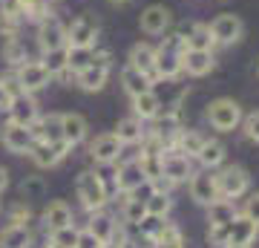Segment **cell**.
<instances>
[{
  "label": "cell",
  "mask_w": 259,
  "mask_h": 248,
  "mask_svg": "<svg viewBox=\"0 0 259 248\" xmlns=\"http://www.w3.org/2000/svg\"><path fill=\"white\" fill-rule=\"evenodd\" d=\"M144 217H147V208H144V202L130 196L127 205H124V220H127L130 225H139V222L144 220Z\"/></svg>",
  "instance_id": "cell-38"
},
{
  "label": "cell",
  "mask_w": 259,
  "mask_h": 248,
  "mask_svg": "<svg viewBox=\"0 0 259 248\" xmlns=\"http://www.w3.org/2000/svg\"><path fill=\"white\" fill-rule=\"evenodd\" d=\"M202 145H204L202 133H196V130H179L176 138H173V145L167 147V150H176V153H182L187 159H196L199 150H202Z\"/></svg>",
  "instance_id": "cell-22"
},
{
  "label": "cell",
  "mask_w": 259,
  "mask_h": 248,
  "mask_svg": "<svg viewBox=\"0 0 259 248\" xmlns=\"http://www.w3.org/2000/svg\"><path fill=\"white\" fill-rule=\"evenodd\" d=\"M182 52H185V46H182L179 35L170 38L161 49H156V78L173 81L176 75H182Z\"/></svg>",
  "instance_id": "cell-3"
},
{
  "label": "cell",
  "mask_w": 259,
  "mask_h": 248,
  "mask_svg": "<svg viewBox=\"0 0 259 248\" xmlns=\"http://www.w3.org/2000/svg\"><path fill=\"white\" fill-rule=\"evenodd\" d=\"M161 176L170 179V182H185L193 176V167H190V159L176 153V150H164V156H161Z\"/></svg>",
  "instance_id": "cell-12"
},
{
  "label": "cell",
  "mask_w": 259,
  "mask_h": 248,
  "mask_svg": "<svg viewBox=\"0 0 259 248\" xmlns=\"http://www.w3.org/2000/svg\"><path fill=\"white\" fill-rule=\"evenodd\" d=\"M90 61H93V49H72L69 46V69H72V75L81 73Z\"/></svg>",
  "instance_id": "cell-41"
},
{
  "label": "cell",
  "mask_w": 259,
  "mask_h": 248,
  "mask_svg": "<svg viewBox=\"0 0 259 248\" xmlns=\"http://www.w3.org/2000/svg\"><path fill=\"white\" fill-rule=\"evenodd\" d=\"M121 87H124V92H127L130 98H136V95H141V92L153 90V78H150L147 73H141V69H136V66H124L121 69Z\"/></svg>",
  "instance_id": "cell-20"
},
{
  "label": "cell",
  "mask_w": 259,
  "mask_h": 248,
  "mask_svg": "<svg viewBox=\"0 0 259 248\" xmlns=\"http://www.w3.org/2000/svg\"><path fill=\"white\" fill-rule=\"evenodd\" d=\"M61 133H64L66 145L75 147L78 141H83V136H87V119L78 116V113H64V116H61Z\"/></svg>",
  "instance_id": "cell-23"
},
{
  "label": "cell",
  "mask_w": 259,
  "mask_h": 248,
  "mask_svg": "<svg viewBox=\"0 0 259 248\" xmlns=\"http://www.w3.org/2000/svg\"><path fill=\"white\" fill-rule=\"evenodd\" d=\"M95 217L90 220V225H87V231H93L95 237L101 239V245L104 242H110L112 237H115V222H112V217H107V214L101 211H93Z\"/></svg>",
  "instance_id": "cell-33"
},
{
  "label": "cell",
  "mask_w": 259,
  "mask_h": 248,
  "mask_svg": "<svg viewBox=\"0 0 259 248\" xmlns=\"http://www.w3.org/2000/svg\"><path fill=\"white\" fill-rule=\"evenodd\" d=\"M95 38H98V23L90 15L78 18L72 26L66 29V46H72V49H93Z\"/></svg>",
  "instance_id": "cell-6"
},
{
  "label": "cell",
  "mask_w": 259,
  "mask_h": 248,
  "mask_svg": "<svg viewBox=\"0 0 259 248\" xmlns=\"http://www.w3.org/2000/svg\"><path fill=\"white\" fill-rule=\"evenodd\" d=\"M37 119H40V113H37V101L32 98V92H20V95L12 98V104H9V121L23 124V127H32Z\"/></svg>",
  "instance_id": "cell-10"
},
{
  "label": "cell",
  "mask_w": 259,
  "mask_h": 248,
  "mask_svg": "<svg viewBox=\"0 0 259 248\" xmlns=\"http://www.w3.org/2000/svg\"><path fill=\"white\" fill-rule=\"evenodd\" d=\"M110 55L107 52H93V61L83 66L81 73H75V78H78V87L87 92H98L104 90V84H107V78H110Z\"/></svg>",
  "instance_id": "cell-1"
},
{
  "label": "cell",
  "mask_w": 259,
  "mask_h": 248,
  "mask_svg": "<svg viewBox=\"0 0 259 248\" xmlns=\"http://www.w3.org/2000/svg\"><path fill=\"white\" fill-rule=\"evenodd\" d=\"M245 32V23H242L236 15H219V18L210 23V35L216 44H236Z\"/></svg>",
  "instance_id": "cell-13"
},
{
  "label": "cell",
  "mask_w": 259,
  "mask_h": 248,
  "mask_svg": "<svg viewBox=\"0 0 259 248\" xmlns=\"http://www.w3.org/2000/svg\"><path fill=\"white\" fill-rule=\"evenodd\" d=\"M112 3H127V0H112Z\"/></svg>",
  "instance_id": "cell-51"
},
{
  "label": "cell",
  "mask_w": 259,
  "mask_h": 248,
  "mask_svg": "<svg viewBox=\"0 0 259 248\" xmlns=\"http://www.w3.org/2000/svg\"><path fill=\"white\" fill-rule=\"evenodd\" d=\"M130 66H136L141 73H147L156 81V49L150 44H136L130 49Z\"/></svg>",
  "instance_id": "cell-25"
},
{
  "label": "cell",
  "mask_w": 259,
  "mask_h": 248,
  "mask_svg": "<svg viewBox=\"0 0 259 248\" xmlns=\"http://www.w3.org/2000/svg\"><path fill=\"white\" fill-rule=\"evenodd\" d=\"M256 231H259L256 222H250L248 217L236 214L231 222V245H250L256 239Z\"/></svg>",
  "instance_id": "cell-26"
},
{
  "label": "cell",
  "mask_w": 259,
  "mask_h": 248,
  "mask_svg": "<svg viewBox=\"0 0 259 248\" xmlns=\"http://www.w3.org/2000/svg\"><path fill=\"white\" fill-rule=\"evenodd\" d=\"M66 153H69L66 141H35L32 150H29V156L37 167H55Z\"/></svg>",
  "instance_id": "cell-9"
},
{
  "label": "cell",
  "mask_w": 259,
  "mask_h": 248,
  "mask_svg": "<svg viewBox=\"0 0 259 248\" xmlns=\"http://www.w3.org/2000/svg\"><path fill=\"white\" fill-rule=\"evenodd\" d=\"M15 78H18L23 92H37V90L47 87L52 75L47 73V66L40 64V61H26V64L18 66V75H15Z\"/></svg>",
  "instance_id": "cell-8"
},
{
  "label": "cell",
  "mask_w": 259,
  "mask_h": 248,
  "mask_svg": "<svg viewBox=\"0 0 259 248\" xmlns=\"http://www.w3.org/2000/svg\"><path fill=\"white\" fill-rule=\"evenodd\" d=\"M213 66H216V58L210 49H185L182 52V73L187 75L202 78V75L213 73Z\"/></svg>",
  "instance_id": "cell-11"
},
{
  "label": "cell",
  "mask_w": 259,
  "mask_h": 248,
  "mask_svg": "<svg viewBox=\"0 0 259 248\" xmlns=\"http://www.w3.org/2000/svg\"><path fill=\"white\" fill-rule=\"evenodd\" d=\"M26 220H29V208H26V205H15V211H12V222H15V225H23Z\"/></svg>",
  "instance_id": "cell-46"
},
{
  "label": "cell",
  "mask_w": 259,
  "mask_h": 248,
  "mask_svg": "<svg viewBox=\"0 0 259 248\" xmlns=\"http://www.w3.org/2000/svg\"><path fill=\"white\" fill-rule=\"evenodd\" d=\"M144 208H147L150 217H161V220H164L167 214H170V196H167V193L153 191V193H150V199L144 202Z\"/></svg>",
  "instance_id": "cell-37"
},
{
  "label": "cell",
  "mask_w": 259,
  "mask_h": 248,
  "mask_svg": "<svg viewBox=\"0 0 259 248\" xmlns=\"http://www.w3.org/2000/svg\"><path fill=\"white\" fill-rule=\"evenodd\" d=\"M47 248H58V245H55V242H49V245H47Z\"/></svg>",
  "instance_id": "cell-50"
},
{
  "label": "cell",
  "mask_w": 259,
  "mask_h": 248,
  "mask_svg": "<svg viewBox=\"0 0 259 248\" xmlns=\"http://www.w3.org/2000/svg\"><path fill=\"white\" fill-rule=\"evenodd\" d=\"M199 162H202L207 170L210 167H219L222 165V159H225V145L222 141H216V138H204V145H202V150H199Z\"/></svg>",
  "instance_id": "cell-32"
},
{
  "label": "cell",
  "mask_w": 259,
  "mask_h": 248,
  "mask_svg": "<svg viewBox=\"0 0 259 248\" xmlns=\"http://www.w3.org/2000/svg\"><path fill=\"white\" fill-rule=\"evenodd\" d=\"M207 121H210L216 130H222V133L236 130L242 124V107L233 101V98H216V101H210V107H207Z\"/></svg>",
  "instance_id": "cell-4"
},
{
  "label": "cell",
  "mask_w": 259,
  "mask_h": 248,
  "mask_svg": "<svg viewBox=\"0 0 259 248\" xmlns=\"http://www.w3.org/2000/svg\"><path fill=\"white\" fill-rule=\"evenodd\" d=\"M170 20H173V15H170V9L161 6V3H153V6H147V9L141 12V29H144L147 35H161V32L170 26Z\"/></svg>",
  "instance_id": "cell-18"
},
{
  "label": "cell",
  "mask_w": 259,
  "mask_h": 248,
  "mask_svg": "<svg viewBox=\"0 0 259 248\" xmlns=\"http://www.w3.org/2000/svg\"><path fill=\"white\" fill-rule=\"evenodd\" d=\"M190 193L199 205H210L219 199V188H216V173H210L204 167L202 173H193L190 176Z\"/></svg>",
  "instance_id": "cell-15"
},
{
  "label": "cell",
  "mask_w": 259,
  "mask_h": 248,
  "mask_svg": "<svg viewBox=\"0 0 259 248\" xmlns=\"http://www.w3.org/2000/svg\"><path fill=\"white\" fill-rule=\"evenodd\" d=\"M9 104H12V92L6 90V84L0 81V113H9Z\"/></svg>",
  "instance_id": "cell-47"
},
{
  "label": "cell",
  "mask_w": 259,
  "mask_h": 248,
  "mask_svg": "<svg viewBox=\"0 0 259 248\" xmlns=\"http://www.w3.org/2000/svg\"><path fill=\"white\" fill-rule=\"evenodd\" d=\"M179 41L185 49H213V35H210V26H204V23H190L179 32Z\"/></svg>",
  "instance_id": "cell-19"
},
{
  "label": "cell",
  "mask_w": 259,
  "mask_h": 248,
  "mask_svg": "<svg viewBox=\"0 0 259 248\" xmlns=\"http://www.w3.org/2000/svg\"><path fill=\"white\" fill-rule=\"evenodd\" d=\"M242 127H245V136H248L250 141H256V145H259V110L250 113L248 119L242 121Z\"/></svg>",
  "instance_id": "cell-43"
},
{
  "label": "cell",
  "mask_w": 259,
  "mask_h": 248,
  "mask_svg": "<svg viewBox=\"0 0 259 248\" xmlns=\"http://www.w3.org/2000/svg\"><path fill=\"white\" fill-rule=\"evenodd\" d=\"M40 64L47 66L49 75H64L69 73V46H58V49H47Z\"/></svg>",
  "instance_id": "cell-28"
},
{
  "label": "cell",
  "mask_w": 259,
  "mask_h": 248,
  "mask_svg": "<svg viewBox=\"0 0 259 248\" xmlns=\"http://www.w3.org/2000/svg\"><path fill=\"white\" fill-rule=\"evenodd\" d=\"M75 239H78V228L75 225H64V228L52 231V242L58 248H75Z\"/></svg>",
  "instance_id": "cell-39"
},
{
  "label": "cell",
  "mask_w": 259,
  "mask_h": 248,
  "mask_svg": "<svg viewBox=\"0 0 259 248\" xmlns=\"http://www.w3.org/2000/svg\"><path fill=\"white\" fill-rule=\"evenodd\" d=\"M144 182H147V176H144V170H141L139 159L124 162V165L118 167V173H115V188L124 191V193H133L136 188H141Z\"/></svg>",
  "instance_id": "cell-17"
},
{
  "label": "cell",
  "mask_w": 259,
  "mask_h": 248,
  "mask_svg": "<svg viewBox=\"0 0 259 248\" xmlns=\"http://www.w3.org/2000/svg\"><path fill=\"white\" fill-rule=\"evenodd\" d=\"M121 141H118V136L115 133H104V136H98L90 145V156L98 162V165H115L118 162V156H121Z\"/></svg>",
  "instance_id": "cell-14"
},
{
  "label": "cell",
  "mask_w": 259,
  "mask_h": 248,
  "mask_svg": "<svg viewBox=\"0 0 259 248\" xmlns=\"http://www.w3.org/2000/svg\"><path fill=\"white\" fill-rule=\"evenodd\" d=\"M9 188V173H6V167H0V193Z\"/></svg>",
  "instance_id": "cell-48"
},
{
  "label": "cell",
  "mask_w": 259,
  "mask_h": 248,
  "mask_svg": "<svg viewBox=\"0 0 259 248\" xmlns=\"http://www.w3.org/2000/svg\"><path fill=\"white\" fill-rule=\"evenodd\" d=\"M37 44L40 49H58V46H66V26L55 15H47L44 20H37Z\"/></svg>",
  "instance_id": "cell-7"
},
{
  "label": "cell",
  "mask_w": 259,
  "mask_h": 248,
  "mask_svg": "<svg viewBox=\"0 0 259 248\" xmlns=\"http://www.w3.org/2000/svg\"><path fill=\"white\" fill-rule=\"evenodd\" d=\"M233 217H236V208H233L231 199H216V202L207 205V222L210 225H231Z\"/></svg>",
  "instance_id": "cell-29"
},
{
  "label": "cell",
  "mask_w": 259,
  "mask_h": 248,
  "mask_svg": "<svg viewBox=\"0 0 259 248\" xmlns=\"http://www.w3.org/2000/svg\"><path fill=\"white\" fill-rule=\"evenodd\" d=\"M153 245L156 248H182V231L176 225H161V231L153 237Z\"/></svg>",
  "instance_id": "cell-35"
},
{
  "label": "cell",
  "mask_w": 259,
  "mask_h": 248,
  "mask_svg": "<svg viewBox=\"0 0 259 248\" xmlns=\"http://www.w3.org/2000/svg\"><path fill=\"white\" fill-rule=\"evenodd\" d=\"M44 225L49 231H58L64 228V225H72V211H69V205L66 202H49V208L44 211Z\"/></svg>",
  "instance_id": "cell-27"
},
{
  "label": "cell",
  "mask_w": 259,
  "mask_h": 248,
  "mask_svg": "<svg viewBox=\"0 0 259 248\" xmlns=\"http://www.w3.org/2000/svg\"><path fill=\"white\" fill-rule=\"evenodd\" d=\"M242 217H248L250 222H256V225H259V193H253L248 202H245V211H242Z\"/></svg>",
  "instance_id": "cell-45"
},
{
  "label": "cell",
  "mask_w": 259,
  "mask_h": 248,
  "mask_svg": "<svg viewBox=\"0 0 259 248\" xmlns=\"http://www.w3.org/2000/svg\"><path fill=\"white\" fill-rule=\"evenodd\" d=\"M3 58H6L12 66L26 64V46L20 44L15 35H9V38H6V46H3Z\"/></svg>",
  "instance_id": "cell-36"
},
{
  "label": "cell",
  "mask_w": 259,
  "mask_h": 248,
  "mask_svg": "<svg viewBox=\"0 0 259 248\" xmlns=\"http://www.w3.org/2000/svg\"><path fill=\"white\" fill-rule=\"evenodd\" d=\"M115 136H118L121 145H136L144 138V127H141V119L130 116V119H121L118 127H115Z\"/></svg>",
  "instance_id": "cell-31"
},
{
  "label": "cell",
  "mask_w": 259,
  "mask_h": 248,
  "mask_svg": "<svg viewBox=\"0 0 259 248\" xmlns=\"http://www.w3.org/2000/svg\"><path fill=\"white\" fill-rule=\"evenodd\" d=\"M0 138H3V145L9 147L12 153H29V150H32V145H35L32 130L23 127V124H15V121H9V124L3 127Z\"/></svg>",
  "instance_id": "cell-16"
},
{
  "label": "cell",
  "mask_w": 259,
  "mask_h": 248,
  "mask_svg": "<svg viewBox=\"0 0 259 248\" xmlns=\"http://www.w3.org/2000/svg\"><path fill=\"white\" fill-rule=\"evenodd\" d=\"M158 113H161V98H158L153 90L141 92V95H136V98H133V116H136V119L153 121Z\"/></svg>",
  "instance_id": "cell-24"
},
{
  "label": "cell",
  "mask_w": 259,
  "mask_h": 248,
  "mask_svg": "<svg viewBox=\"0 0 259 248\" xmlns=\"http://www.w3.org/2000/svg\"><path fill=\"white\" fill-rule=\"evenodd\" d=\"M29 242H32V234H29L26 225L12 222L9 228H3V234H0V248H29Z\"/></svg>",
  "instance_id": "cell-30"
},
{
  "label": "cell",
  "mask_w": 259,
  "mask_h": 248,
  "mask_svg": "<svg viewBox=\"0 0 259 248\" xmlns=\"http://www.w3.org/2000/svg\"><path fill=\"white\" fill-rule=\"evenodd\" d=\"M161 225H164V220H161V217H144V220L139 222V228H141V234H144V237L150 239V242H153V237H156L158 231H161Z\"/></svg>",
  "instance_id": "cell-42"
},
{
  "label": "cell",
  "mask_w": 259,
  "mask_h": 248,
  "mask_svg": "<svg viewBox=\"0 0 259 248\" xmlns=\"http://www.w3.org/2000/svg\"><path fill=\"white\" fill-rule=\"evenodd\" d=\"M216 188H219V196L222 199H239L242 193L248 191V173L242 167H225L216 173Z\"/></svg>",
  "instance_id": "cell-5"
},
{
  "label": "cell",
  "mask_w": 259,
  "mask_h": 248,
  "mask_svg": "<svg viewBox=\"0 0 259 248\" xmlns=\"http://www.w3.org/2000/svg\"><path fill=\"white\" fill-rule=\"evenodd\" d=\"M75 248H101V239L95 237L93 231H78V239H75Z\"/></svg>",
  "instance_id": "cell-44"
},
{
  "label": "cell",
  "mask_w": 259,
  "mask_h": 248,
  "mask_svg": "<svg viewBox=\"0 0 259 248\" xmlns=\"http://www.w3.org/2000/svg\"><path fill=\"white\" fill-rule=\"evenodd\" d=\"M207 239H210V245H216V248H228L231 245V225H210Z\"/></svg>",
  "instance_id": "cell-40"
},
{
  "label": "cell",
  "mask_w": 259,
  "mask_h": 248,
  "mask_svg": "<svg viewBox=\"0 0 259 248\" xmlns=\"http://www.w3.org/2000/svg\"><path fill=\"white\" fill-rule=\"evenodd\" d=\"M78 196H81V205L87 211H101L107 205V185L98 173L93 170H83L78 176Z\"/></svg>",
  "instance_id": "cell-2"
},
{
  "label": "cell",
  "mask_w": 259,
  "mask_h": 248,
  "mask_svg": "<svg viewBox=\"0 0 259 248\" xmlns=\"http://www.w3.org/2000/svg\"><path fill=\"white\" fill-rule=\"evenodd\" d=\"M18 9H20V18L26 20H44L49 12V0H18Z\"/></svg>",
  "instance_id": "cell-34"
},
{
  "label": "cell",
  "mask_w": 259,
  "mask_h": 248,
  "mask_svg": "<svg viewBox=\"0 0 259 248\" xmlns=\"http://www.w3.org/2000/svg\"><path fill=\"white\" fill-rule=\"evenodd\" d=\"M228 248H248V245H228Z\"/></svg>",
  "instance_id": "cell-49"
},
{
  "label": "cell",
  "mask_w": 259,
  "mask_h": 248,
  "mask_svg": "<svg viewBox=\"0 0 259 248\" xmlns=\"http://www.w3.org/2000/svg\"><path fill=\"white\" fill-rule=\"evenodd\" d=\"M29 130H32L35 141H64V133H61V116H58V113H49V116H44V119H37Z\"/></svg>",
  "instance_id": "cell-21"
}]
</instances>
